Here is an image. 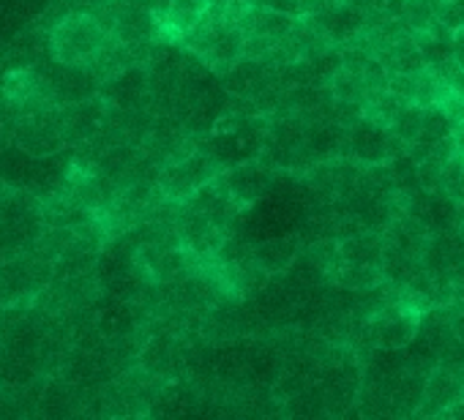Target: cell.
Instances as JSON below:
<instances>
[{
	"instance_id": "cell-1",
	"label": "cell",
	"mask_w": 464,
	"mask_h": 420,
	"mask_svg": "<svg viewBox=\"0 0 464 420\" xmlns=\"http://www.w3.org/2000/svg\"><path fill=\"white\" fill-rule=\"evenodd\" d=\"M241 0H232L227 6H208V12L180 33L186 50H191L205 66L224 74L244 58V31H241Z\"/></svg>"
},
{
	"instance_id": "cell-2",
	"label": "cell",
	"mask_w": 464,
	"mask_h": 420,
	"mask_svg": "<svg viewBox=\"0 0 464 420\" xmlns=\"http://www.w3.org/2000/svg\"><path fill=\"white\" fill-rule=\"evenodd\" d=\"M107 25L88 12H72L66 14L50 33V50L58 66L66 69H88L102 50L110 44Z\"/></svg>"
},
{
	"instance_id": "cell-3",
	"label": "cell",
	"mask_w": 464,
	"mask_h": 420,
	"mask_svg": "<svg viewBox=\"0 0 464 420\" xmlns=\"http://www.w3.org/2000/svg\"><path fill=\"white\" fill-rule=\"evenodd\" d=\"M224 172V164L216 158L210 148H194L186 156L169 158V164L159 172V191L167 199L183 202L191 194H197L202 186L216 180Z\"/></svg>"
},
{
	"instance_id": "cell-4",
	"label": "cell",
	"mask_w": 464,
	"mask_h": 420,
	"mask_svg": "<svg viewBox=\"0 0 464 420\" xmlns=\"http://www.w3.org/2000/svg\"><path fill=\"white\" fill-rule=\"evenodd\" d=\"M407 145L399 142L388 126H380L369 118H355L347 126V156H353L358 164L372 167V164H385L388 158L404 153Z\"/></svg>"
},
{
	"instance_id": "cell-5",
	"label": "cell",
	"mask_w": 464,
	"mask_h": 420,
	"mask_svg": "<svg viewBox=\"0 0 464 420\" xmlns=\"http://www.w3.org/2000/svg\"><path fill=\"white\" fill-rule=\"evenodd\" d=\"M404 214H410L429 235L431 233H445L456 227L459 219V202L450 199L442 188H415L407 194Z\"/></svg>"
},
{
	"instance_id": "cell-6",
	"label": "cell",
	"mask_w": 464,
	"mask_h": 420,
	"mask_svg": "<svg viewBox=\"0 0 464 420\" xmlns=\"http://www.w3.org/2000/svg\"><path fill=\"white\" fill-rule=\"evenodd\" d=\"M306 20L312 23V28L331 44V47H344L353 39H358V33L366 28L369 14L342 4V0H334V4L317 9L314 14H306Z\"/></svg>"
},
{
	"instance_id": "cell-7",
	"label": "cell",
	"mask_w": 464,
	"mask_h": 420,
	"mask_svg": "<svg viewBox=\"0 0 464 420\" xmlns=\"http://www.w3.org/2000/svg\"><path fill=\"white\" fill-rule=\"evenodd\" d=\"M274 180H276V169L268 161L236 164L227 175H221V183H224L227 194L236 199L241 207L257 202L260 196H266L271 191Z\"/></svg>"
},
{
	"instance_id": "cell-8",
	"label": "cell",
	"mask_w": 464,
	"mask_h": 420,
	"mask_svg": "<svg viewBox=\"0 0 464 420\" xmlns=\"http://www.w3.org/2000/svg\"><path fill=\"white\" fill-rule=\"evenodd\" d=\"M464 396V379L459 371H450L445 366H434L426 374L423 382V396L418 404V415H431V417H442L448 412L450 404H456Z\"/></svg>"
},
{
	"instance_id": "cell-9",
	"label": "cell",
	"mask_w": 464,
	"mask_h": 420,
	"mask_svg": "<svg viewBox=\"0 0 464 420\" xmlns=\"http://www.w3.org/2000/svg\"><path fill=\"white\" fill-rule=\"evenodd\" d=\"M415 333H418V314L410 311L407 306H396V309H388V311L382 309L372 322L374 347L401 349Z\"/></svg>"
},
{
	"instance_id": "cell-10",
	"label": "cell",
	"mask_w": 464,
	"mask_h": 420,
	"mask_svg": "<svg viewBox=\"0 0 464 420\" xmlns=\"http://www.w3.org/2000/svg\"><path fill=\"white\" fill-rule=\"evenodd\" d=\"M382 235L377 230H361V233H353V235H344L336 246L339 252V262H347V265H372V268H380L382 262Z\"/></svg>"
},
{
	"instance_id": "cell-11",
	"label": "cell",
	"mask_w": 464,
	"mask_h": 420,
	"mask_svg": "<svg viewBox=\"0 0 464 420\" xmlns=\"http://www.w3.org/2000/svg\"><path fill=\"white\" fill-rule=\"evenodd\" d=\"M145 91H148V82H145L142 69L137 66H126L110 80H104V96L121 110H131L134 104H140Z\"/></svg>"
},
{
	"instance_id": "cell-12",
	"label": "cell",
	"mask_w": 464,
	"mask_h": 420,
	"mask_svg": "<svg viewBox=\"0 0 464 420\" xmlns=\"http://www.w3.org/2000/svg\"><path fill=\"white\" fill-rule=\"evenodd\" d=\"M252 254H255V262L266 271V273H276V271H285L293 260H295V254H298V243L290 238H282V241H266V243H260V246H255L252 249Z\"/></svg>"
},
{
	"instance_id": "cell-13",
	"label": "cell",
	"mask_w": 464,
	"mask_h": 420,
	"mask_svg": "<svg viewBox=\"0 0 464 420\" xmlns=\"http://www.w3.org/2000/svg\"><path fill=\"white\" fill-rule=\"evenodd\" d=\"M208 6H210L208 0H169L161 25H167L172 33L180 36L208 12Z\"/></svg>"
},
{
	"instance_id": "cell-14",
	"label": "cell",
	"mask_w": 464,
	"mask_h": 420,
	"mask_svg": "<svg viewBox=\"0 0 464 420\" xmlns=\"http://www.w3.org/2000/svg\"><path fill=\"white\" fill-rule=\"evenodd\" d=\"M420 123H423V107H418L415 101H404V104L396 110V115L391 118L388 131H391L399 142L412 145V142L418 139V134H420Z\"/></svg>"
},
{
	"instance_id": "cell-15",
	"label": "cell",
	"mask_w": 464,
	"mask_h": 420,
	"mask_svg": "<svg viewBox=\"0 0 464 420\" xmlns=\"http://www.w3.org/2000/svg\"><path fill=\"white\" fill-rule=\"evenodd\" d=\"M336 284L347 287V290H372L382 282V271L372 268V265H347V262H336Z\"/></svg>"
},
{
	"instance_id": "cell-16",
	"label": "cell",
	"mask_w": 464,
	"mask_h": 420,
	"mask_svg": "<svg viewBox=\"0 0 464 420\" xmlns=\"http://www.w3.org/2000/svg\"><path fill=\"white\" fill-rule=\"evenodd\" d=\"M453 129H456L453 118L440 104L423 107V123H420V134H418L420 142H440V139L450 137Z\"/></svg>"
},
{
	"instance_id": "cell-17",
	"label": "cell",
	"mask_w": 464,
	"mask_h": 420,
	"mask_svg": "<svg viewBox=\"0 0 464 420\" xmlns=\"http://www.w3.org/2000/svg\"><path fill=\"white\" fill-rule=\"evenodd\" d=\"M399 20L404 23V28L410 33H426L437 23L434 4H431V0H404Z\"/></svg>"
},
{
	"instance_id": "cell-18",
	"label": "cell",
	"mask_w": 464,
	"mask_h": 420,
	"mask_svg": "<svg viewBox=\"0 0 464 420\" xmlns=\"http://www.w3.org/2000/svg\"><path fill=\"white\" fill-rule=\"evenodd\" d=\"M440 188L456 199L464 202V158L453 150L445 161H442V172H440Z\"/></svg>"
},
{
	"instance_id": "cell-19",
	"label": "cell",
	"mask_w": 464,
	"mask_h": 420,
	"mask_svg": "<svg viewBox=\"0 0 464 420\" xmlns=\"http://www.w3.org/2000/svg\"><path fill=\"white\" fill-rule=\"evenodd\" d=\"M442 85L440 80L434 77V72L426 66L415 74V93H412V101L418 107H429V104H437V96H440Z\"/></svg>"
},
{
	"instance_id": "cell-20",
	"label": "cell",
	"mask_w": 464,
	"mask_h": 420,
	"mask_svg": "<svg viewBox=\"0 0 464 420\" xmlns=\"http://www.w3.org/2000/svg\"><path fill=\"white\" fill-rule=\"evenodd\" d=\"M434 72V77L445 85V88H453V91H464V66L456 61V58H445L442 63L437 66H429Z\"/></svg>"
},
{
	"instance_id": "cell-21",
	"label": "cell",
	"mask_w": 464,
	"mask_h": 420,
	"mask_svg": "<svg viewBox=\"0 0 464 420\" xmlns=\"http://www.w3.org/2000/svg\"><path fill=\"white\" fill-rule=\"evenodd\" d=\"M388 91L399 96L401 101H412L415 93V74H391L388 77Z\"/></svg>"
},
{
	"instance_id": "cell-22",
	"label": "cell",
	"mask_w": 464,
	"mask_h": 420,
	"mask_svg": "<svg viewBox=\"0 0 464 420\" xmlns=\"http://www.w3.org/2000/svg\"><path fill=\"white\" fill-rule=\"evenodd\" d=\"M61 4H66L69 9L74 12H88V14H96L107 6V0H61Z\"/></svg>"
},
{
	"instance_id": "cell-23",
	"label": "cell",
	"mask_w": 464,
	"mask_h": 420,
	"mask_svg": "<svg viewBox=\"0 0 464 420\" xmlns=\"http://www.w3.org/2000/svg\"><path fill=\"white\" fill-rule=\"evenodd\" d=\"M342 4H347V6H353V9H358L363 14H380L382 6H385V0H342Z\"/></svg>"
},
{
	"instance_id": "cell-24",
	"label": "cell",
	"mask_w": 464,
	"mask_h": 420,
	"mask_svg": "<svg viewBox=\"0 0 464 420\" xmlns=\"http://www.w3.org/2000/svg\"><path fill=\"white\" fill-rule=\"evenodd\" d=\"M142 4L159 17V23L164 20V12H167V6H169V0H142Z\"/></svg>"
},
{
	"instance_id": "cell-25",
	"label": "cell",
	"mask_w": 464,
	"mask_h": 420,
	"mask_svg": "<svg viewBox=\"0 0 464 420\" xmlns=\"http://www.w3.org/2000/svg\"><path fill=\"white\" fill-rule=\"evenodd\" d=\"M450 330H453V333H456V339H459V341L464 344V311H461V314H453V317H450Z\"/></svg>"
},
{
	"instance_id": "cell-26",
	"label": "cell",
	"mask_w": 464,
	"mask_h": 420,
	"mask_svg": "<svg viewBox=\"0 0 464 420\" xmlns=\"http://www.w3.org/2000/svg\"><path fill=\"white\" fill-rule=\"evenodd\" d=\"M456 230L464 235V202H459V219H456Z\"/></svg>"
},
{
	"instance_id": "cell-27",
	"label": "cell",
	"mask_w": 464,
	"mask_h": 420,
	"mask_svg": "<svg viewBox=\"0 0 464 420\" xmlns=\"http://www.w3.org/2000/svg\"><path fill=\"white\" fill-rule=\"evenodd\" d=\"M9 306V298H6V290H4V279H0V309Z\"/></svg>"
},
{
	"instance_id": "cell-28",
	"label": "cell",
	"mask_w": 464,
	"mask_h": 420,
	"mask_svg": "<svg viewBox=\"0 0 464 420\" xmlns=\"http://www.w3.org/2000/svg\"><path fill=\"white\" fill-rule=\"evenodd\" d=\"M208 4H213V6H227V4H232V0H208Z\"/></svg>"
},
{
	"instance_id": "cell-29",
	"label": "cell",
	"mask_w": 464,
	"mask_h": 420,
	"mask_svg": "<svg viewBox=\"0 0 464 420\" xmlns=\"http://www.w3.org/2000/svg\"><path fill=\"white\" fill-rule=\"evenodd\" d=\"M461 379H464V371H461Z\"/></svg>"
}]
</instances>
